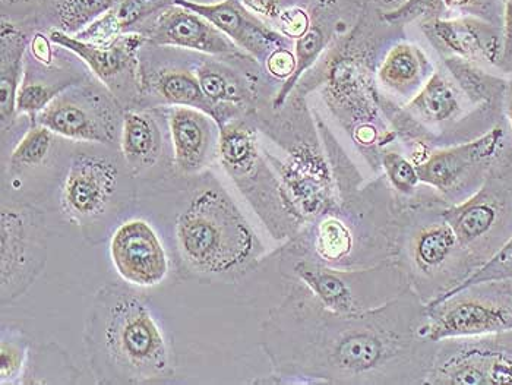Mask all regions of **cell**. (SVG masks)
<instances>
[{
    "label": "cell",
    "instance_id": "obj_26",
    "mask_svg": "<svg viewBox=\"0 0 512 385\" xmlns=\"http://www.w3.org/2000/svg\"><path fill=\"white\" fill-rule=\"evenodd\" d=\"M461 91L458 90L453 78L447 77L442 71H435L419 93L404 104V110L414 121L419 122L434 141L438 137V129L450 125L463 113Z\"/></svg>",
    "mask_w": 512,
    "mask_h": 385
},
{
    "label": "cell",
    "instance_id": "obj_15",
    "mask_svg": "<svg viewBox=\"0 0 512 385\" xmlns=\"http://www.w3.org/2000/svg\"><path fill=\"white\" fill-rule=\"evenodd\" d=\"M507 334L439 340L426 384L512 385Z\"/></svg>",
    "mask_w": 512,
    "mask_h": 385
},
{
    "label": "cell",
    "instance_id": "obj_17",
    "mask_svg": "<svg viewBox=\"0 0 512 385\" xmlns=\"http://www.w3.org/2000/svg\"><path fill=\"white\" fill-rule=\"evenodd\" d=\"M110 257L123 282L137 287L160 286L172 271V260L160 233L148 220H123L110 236Z\"/></svg>",
    "mask_w": 512,
    "mask_h": 385
},
{
    "label": "cell",
    "instance_id": "obj_36",
    "mask_svg": "<svg viewBox=\"0 0 512 385\" xmlns=\"http://www.w3.org/2000/svg\"><path fill=\"white\" fill-rule=\"evenodd\" d=\"M381 172L391 189L400 198H410L417 194L423 183L413 160L406 154L385 148L381 154Z\"/></svg>",
    "mask_w": 512,
    "mask_h": 385
},
{
    "label": "cell",
    "instance_id": "obj_2",
    "mask_svg": "<svg viewBox=\"0 0 512 385\" xmlns=\"http://www.w3.org/2000/svg\"><path fill=\"white\" fill-rule=\"evenodd\" d=\"M333 169L337 207L302 227L281 248L334 268H366L397 260L401 203L384 175L365 181L316 115Z\"/></svg>",
    "mask_w": 512,
    "mask_h": 385
},
{
    "label": "cell",
    "instance_id": "obj_20",
    "mask_svg": "<svg viewBox=\"0 0 512 385\" xmlns=\"http://www.w3.org/2000/svg\"><path fill=\"white\" fill-rule=\"evenodd\" d=\"M207 18L211 24L233 41L246 55L264 66L268 56L280 47H290V40L267 27L248 11L242 2L224 0L220 3H199L194 0H173Z\"/></svg>",
    "mask_w": 512,
    "mask_h": 385
},
{
    "label": "cell",
    "instance_id": "obj_45",
    "mask_svg": "<svg viewBox=\"0 0 512 385\" xmlns=\"http://www.w3.org/2000/svg\"><path fill=\"white\" fill-rule=\"evenodd\" d=\"M507 116H508V122H510L511 129H512V82L508 84L507 88Z\"/></svg>",
    "mask_w": 512,
    "mask_h": 385
},
{
    "label": "cell",
    "instance_id": "obj_9",
    "mask_svg": "<svg viewBox=\"0 0 512 385\" xmlns=\"http://www.w3.org/2000/svg\"><path fill=\"white\" fill-rule=\"evenodd\" d=\"M274 131L277 135L271 134V138L280 145L284 156L262 150L300 216L308 223L334 210L337 192L333 169L316 122L311 121L302 128L299 123H286L284 131Z\"/></svg>",
    "mask_w": 512,
    "mask_h": 385
},
{
    "label": "cell",
    "instance_id": "obj_18",
    "mask_svg": "<svg viewBox=\"0 0 512 385\" xmlns=\"http://www.w3.org/2000/svg\"><path fill=\"white\" fill-rule=\"evenodd\" d=\"M173 172L180 178H194L218 160L220 125L216 119L194 107L167 109Z\"/></svg>",
    "mask_w": 512,
    "mask_h": 385
},
{
    "label": "cell",
    "instance_id": "obj_22",
    "mask_svg": "<svg viewBox=\"0 0 512 385\" xmlns=\"http://www.w3.org/2000/svg\"><path fill=\"white\" fill-rule=\"evenodd\" d=\"M425 33L447 56L495 66H499L501 62L502 33L479 18H435L425 25Z\"/></svg>",
    "mask_w": 512,
    "mask_h": 385
},
{
    "label": "cell",
    "instance_id": "obj_10",
    "mask_svg": "<svg viewBox=\"0 0 512 385\" xmlns=\"http://www.w3.org/2000/svg\"><path fill=\"white\" fill-rule=\"evenodd\" d=\"M46 213L41 205L2 197L0 283L2 305L14 304L39 279L47 263Z\"/></svg>",
    "mask_w": 512,
    "mask_h": 385
},
{
    "label": "cell",
    "instance_id": "obj_4",
    "mask_svg": "<svg viewBox=\"0 0 512 385\" xmlns=\"http://www.w3.org/2000/svg\"><path fill=\"white\" fill-rule=\"evenodd\" d=\"M186 179L172 229L178 274L201 283H242L265 260L264 244L217 178Z\"/></svg>",
    "mask_w": 512,
    "mask_h": 385
},
{
    "label": "cell",
    "instance_id": "obj_39",
    "mask_svg": "<svg viewBox=\"0 0 512 385\" xmlns=\"http://www.w3.org/2000/svg\"><path fill=\"white\" fill-rule=\"evenodd\" d=\"M311 18L302 8H289L281 12L277 20L278 33L286 39L297 40L311 28Z\"/></svg>",
    "mask_w": 512,
    "mask_h": 385
},
{
    "label": "cell",
    "instance_id": "obj_40",
    "mask_svg": "<svg viewBox=\"0 0 512 385\" xmlns=\"http://www.w3.org/2000/svg\"><path fill=\"white\" fill-rule=\"evenodd\" d=\"M265 71L277 81H287L296 69V56L290 47L274 50L264 63Z\"/></svg>",
    "mask_w": 512,
    "mask_h": 385
},
{
    "label": "cell",
    "instance_id": "obj_29",
    "mask_svg": "<svg viewBox=\"0 0 512 385\" xmlns=\"http://www.w3.org/2000/svg\"><path fill=\"white\" fill-rule=\"evenodd\" d=\"M169 0H120L112 11L75 34L78 39L96 44H109L139 24L169 6Z\"/></svg>",
    "mask_w": 512,
    "mask_h": 385
},
{
    "label": "cell",
    "instance_id": "obj_14",
    "mask_svg": "<svg viewBox=\"0 0 512 385\" xmlns=\"http://www.w3.org/2000/svg\"><path fill=\"white\" fill-rule=\"evenodd\" d=\"M123 116L125 110L112 91L79 82L59 94L33 122L69 141L112 147L120 142Z\"/></svg>",
    "mask_w": 512,
    "mask_h": 385
},
{
    "label": "cell",
    "instance_id": "obj_6",
    "mask_svg": "<svg viewBox=\"0 0 512 385\" xmlns=\"http://www.w3.org/2000/svg\"><path fill=\"white\" fill-rule=\"evenodd\" d=\"M125 160L75 151L59 186L60 214L91 245L107 241L139 201Z\"/></svg>",
    "mask_w": 512,
    "mask_h": 385
},
{
    "label": "cell",
    "instance_id": "obj_19",
    "mask_svg": "<svg viewBox=\"0 0 512 385\" xmlns=\"http://www.w3.org/2000/svg\"><path fill=\"white\" fill-rule=\"evenodd\" d=\"M142 36L156 46L195 50L216 58L249 56L207 18L176 3L158 12L153 25Z\"/></svg>",
    "mask_w": 512,
    "mask_h": 385
},
{
    "label": "cell",
    "instance_id": "obj_7",
    "mask_svg": "<svg viewBox=\"0 0 512 385\" xmlns=\"http://www.w3.org/2000/svg\"><path fill=\"white\" fill-rule=\"evenodd\" d=\"M218 160L273 239L287 242L302 230L305 219L265 157L251 116L221 126Z\"/></svg>",
    "mask_w": 512,
    "mask_h": 385
},
{
    "label": "cell",
    "instance_id": "obj_13",
    "mask_svg": "<svg viewBox=\"0 0 512 385\" xmlns=\"http://www.w3.org/2000/svg\"><path fill=\"white\" fill-rule=\"evenodd\" d=\"M505 132L493 126L474 140L435 148L417 164L420 182L434 189L448 205L463 203L479 191L504 150Z\"/></svg>",
    "mask_w": 512,
    "mask_h": 385
},
{
    "label": "cell",
    "instance_id": "obj_33",
    "mask_svg": "<svg viewBox=\"0 0 512 385\" xmlns=\"http://www.w3.org/2000/svg\"><path fill=\"white\" fill-rule=\"evenodd\" d=\"M328 36L321 25H311L300 39L295 40L296 69L289 80L284 81L278 88L276 96L271 100V109H283L287 100L292 97L299 82L303 80L306 72L311 71L316 62L321 59L322 53L327 49Z\"/></svg>",
    "mask_w": 512,
    "mask_h": 385
},
{
    "label": "cell",
    "instance_id": "obj_25",
    "mask_svg": "<svg viewBox=\"0 0 512 385\" xmlns=\"http://www.w3.org/2000/svg\"><path fill=\"white\" fill-rule=\"evenodd\" d=\"M434 72V65L422 49L410 43H397L379 62L375 80L385 93L409 102Z\"/></svg>",
    "mask_w": 512,
    "mask_h": 385
},
{
    "label": "cell",
    "instance_id": "obj_24",
    "mask_svg": "<svg viewBox=\"0 0 512 385\" xmlns=\"http://www.w3.org/2000/svg\"><path fill=\"white\" fill-rule=\"evenodd\" d=\"M120 151L135 179L157 178L163 160V132L156 116L148 110H126L123 116Z\"/></svg>",
    "mask_w": 512,
    "mask_h": 385
},
{
    "label": "cell",
    "instance_id": "obj_8",
    "mask_svg": "<svg viewBox=\"0 0 512 385\" xmlns=\"http://www.w3.org/2000/svg\"><path fill=\"white\" fill-rule=\"evenodd\" d=\"M273 257L281 279L302 284L319 305L337 314L371 311L410 290L397 261L366 268H334L281 248Z\"/></svg>",
    "mask_w": 512,
    "mask_h": 385
},
{
    "label": "cell",
    "instance_id": "obj_30",
    "mask_svg": "<svg viewBox=\"0 0 512 385\" xmlns=\"http://www.w3.org/2000/svg\"><path fill=\"white\" fill-rule=\"evenodd\" d=\"M444 65L458 90L473 106L491 109L507 96V82L483 71L476 62L447 56Z\"/></svg>",
    "mask_w": 512,
    "mask_h": 385
},
{
    "label": "cell",
    "instance_id": "obj_42",
    "mask_svg": "<svg viewBox=\"0 0 512 385\" xmlns=\"http://www.w3.org/2000/svg\"><path fill=\"white\" fill-rule=\"evenodd\" d=\"M499 66L507 71H512V0H507V5H505L502 56Z\"/></svg>",
    "mask_w": 512,
    "mask_h": 385
},
{
    "label": "cell",
    "instance_id": "obj_28",
    "mask_svg": "<svg viewBox=\"0 0 512 385\" xmlns=\"http://www.w3.org/2000/svg\"><path fill=\"white\" fill-rule=\"evenodd\" d=\"M27 39L15 25L2 24L0 37V122L3 134L14 126L17 115V97L25 72Z\"/></svg>",
    "mask_w": 512,
    "mask_h": 385
},
{
    "label": "cell",
    "instance_id": "obj_46",
    "mask_svg": "<svg viewBox=\"0 0 512 385\" xmlns=\"http://www.w3.org/2000/svg\"><path fill=\"white\" fill-rule=\"evenodd\" d=\"M5 2L15 3V2H18V0H5Z\"/></svg>",
    "mask_w": 512,
    "mask_h": 385
},
{
    "label": "cell",
    "instance_id": "obj_44",
    "mask_svg": "<svg viewBox=\"0 0 512 385\" xmlns=\"http://www.w3.org/2000/svg\"><path fill=\"white\" fill-rule=\"evenodd\" d=\"M474 0H444V6L450 9H463L472 6Z\"/></svg>",
    "mask_w": 512,
    "mask_h": 385
},
{
    "label": "cell",
    "instance_id": "obj_34",
    "mask_svg": "<svg viewBox=\"0 0 512 385\" xmlns=\"http://www.w3.org/2000/svg\"><path fill=\"white\" fill-rule=\"evenodd\" d=\"M33 343L24 330L3 325L0 337V384L20 385L27 371Z\"/></svg>",
    "mask_w": 512,
    "mask_h": 385
},
{
    "label": "cell",
    "instance_id": "obj_5",
    "mask_svg": "<svg viewBox=\"0 0 512 385\" xmlns=\"http://www.w3.org/2000/svg\"><path fill=\"white\" fill-rule=\"evenodd\" d=\"M401 232L397 263L410 290L426 305L453 292L477 270L445 217L448 204L423 185L416 195L400 198Z\"/></svg>",
    "mask_w": 512,
    "mask_h": 385
},
{
    "label": "cell",
    "instance_id": "obj_35",
    "mask_svg": "<svg viewBox=\"0 0 512 385\" xmlns=\"http://www.w3.org/2000/svg\"><path fill=\"white\" fill-rule=\"evenodd\" d=\"M120 0H59L58 20L65 33L75 36L79 31L112 11Z\"/></svg>",
    "mask_w": 512,
    "mask_h": 385
},
{
    "label": "cell",
    "instance_id": "obj_16",
    "mask_svg": "<svg viewBox=\"0 0 512 385\" xmlns=\"http://www.w3.org/2000/svg\"><path fill=\"white\" fill-rule=\"evenodd\" d=\"M49 37L81 59L119 102L122 97L131 102L141 96L138 50L145 41L142 34H123L109 44L90 43L62 30H50Z\"/></svg>",
    "mask_w": 512,
    "mask_h": 385
},
{
    "label": "cell",
    "instance_id": "obj_27",
    "mask_svg": "<svg viewBox=\"0 0 512 385\" xmlns=\"http://www.w3.org/2000/svg\"><path fill=\"white\" fill-rule=\"evenodd\" d=\"M139 84L141 96L151 93L164 106L194 107L213 116L220 125V112L202 91L197 72L182 66H167L150 75L139 74Z\"/></svg>",
    "mask_w": 512,
    "mask_h": 385
},
{
    "label": "cell",
    "instance_id": "obj_1",
    "mask_svg": "<svg viewBox=\"0 0 512 385\" xmlns=\"http://www.w3.org/2000/svg\"><path fill=\"white\" fill-rule=\"evenodd\" d=\"M262 323L271 375L254 384L422 385L438 342L423 334L426 304L412 290L388 304L337 314L296 282Z\"/></svg>",
    "mask_w": 512,
    "mask_h": 385
},
{
    "label": "cell",
    "instance_id": "obj_41",
    "mask_svg": "<svg viewBox=\"0 0 512 385\" xmlns=\"http://www.w3.org/2000/svg\"><path fill=\"white\" fill-rule=\"evenodd\" d=\"M242 5L255 17L271 22H277L281 12V0H240Z\"/></svg>",
    "mask_w": 512,
    "mask_h": 385
},
{
    "label": "cell",
    "instance_id": "obj_3",
    "mask_svg": "<svg viewBox=\"0 0 512 385\" xmlns=\"http://www.w3.org/2000/svg\"><path fill=\"white\" fill-rule=\"evenodd\" d=\"M85 355L96 384H169L176 378L172 334L137 287L107 283L85 320Z\"/></svg>",
    "mask_w": 512,
    "mask_h": 385
},
{
    "label": "cell",
    "instance_id": "obj_23",
    "mask_svg": "<svg viewBox=\"0 0 512 385\" xmlns=\"http://www.w3.org/2000/svg\"><path fill=\"white\" fill-rule=\"evenodd\" d=\"M195 72L205 96L220 112V128L233 119L254 115L259 97L258 75L220 61L201 62Z\"/></svg>",
    "mask_w": 512,
    "mask_h": 385
},
{
    "label": "cell",
    "instance_id": "obj_11",
    "mask_svg": "<svg viewBox=\"0 0 512 385\" xmlns=\"http://www.w3.org/2000/svg\"><path fill=\"white\" fill-rule=\"evenodd\" d=\"M499 160L479 191L444 210L458 241L477 267L512 236V164L502 166Z\"/></svg>",
    "mask_w": 512,
    "mask_h": 385
},
{
    "label": "cell",
    "instance_id": "obj_31",
    "mask_svg": "<svg viewBox=\"0 0 512 385\" xmlns=\"http://www.w3.org/2000/svg\"><path fill=\"white\" fill-rule=\"evenodd\" d=\"M50 72L43 75H30L24 72L20 91L17 97V115L25 116L31 122L43 112L59 94L68 90L72 85L79 84L81 78L75 75H63L59 72L55 77L50 78Z\"/></svg>",
    "mask_w": 512,
    "mask_h": 385
},
{
    "label": "cell",
    "instance_id": "obj_32",
    "mask_svg": "<svg viewBox=\"0 0 512 385\" xmlns=\"http://www.w3.org/2000/svg\"><path fill=\"white\" fill-rule=\"evenodd\" d=\"M78 371L55 343L34 346L21 384L77 383Z\"/></svg>",
    "mask_w": 512,
    "mask_h": 385
},
{
    "label": "cell",
    "instance_id": "obj_43",
    "mask_svg": "<svg viewBox=\"0 0 512 385\" xmlns=\"http://www.w3.org/2000/svg\"><path fill=\"white\" fill-rule=\"evenodd\" d=\"M53 41L50 40L49 36L44 34H36L34 39L31 40V56L34 61L43 66H52L55 61V52H53Z\"/></svg>",
    "mask_w": 512,
    "mask_h": 385
},
{
    "label": "cell",
    "instance_id": "obj_37",
    "mask_svg": "<svg viewBox=\"0 0 512 385\" xmlns=\"http://www.w3.org/2000/svg\"><path fill=\"white\" fill-rule=\"evenodd\" d=\"M498 280H512V236L486 263L480 265L469 279L464 280L451 293L457 292L463 287L472 286V284L498 282Z\"/></svg>",
    "mask_w": 512,
    "mask_h": 385
},
{
    "label": "cell",
    "instance_id": "obj_21",
    "mask_svg": "<svg viewBox=\"0 0 512 385\" xmlns=\"http://www.w3.org/2000/svg\"><path fill=\"white\" fill-rule=\"evenodd\" d=\"M56 135L46 126L31 122L18 144L12 150L8 163L3 167L2 197L41 205L46 200L40 175L49 172L55 160Z\"/></svg>",
    "mask_w": 512,
    "mask_h": 385
},
{
    "label": "cell",
    "instance_id": "obj_12",
    "mask_svg": "<svg viewBox=\"0 0 512 385\" xmlns=\"http://www.w3.org/2000/svg\"><path fill=\"white\" fill-rule=\"evenodd\" d=\"M504 333H512V280L472 284L426 305L423 334L434 342Z\"/></svg>",
    "mask_w": 512,
    "mask_h": 385
},
{
    "label": "cell",
    "instance_id": "obj_38",
    "mask_svg": "<svg viewBox=\"0 0 512 385\" xmlns=\"http://www.w3.org/2000/svg\"><path fill=\"white\" fill-rule=\"evenodd\" d=\"M444 8V0H406L397 9L387 12L382 17L385 22L398 24V22H409L419 20L422 17H432Z\"/></svg>",
    "mask_w": 512,
    "mask_h": 385
}]
</instances>
